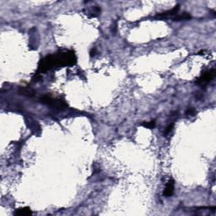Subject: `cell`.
Returning a JSON list of instances; mask_svg holds the SVG:
<instances>
[{
	"label": "cell",
	"mask_w": 216,
	"mask_h": 216,
	"mask_svg": "<svg viewBox=\"0 0 216 216\" xmlns=\"http://www.w3.org/2000/svg\"><path fill=\"white\" fill-rule=\"evenodd\" d=\"M172 128H173V124H171L170 126H168L167 128H166V129H165V134H168L169 133L172 132Z\"/></svg>",
	"instance_id": "30bf717a"
},
{
	"label": "cell",
	"mask_w": 216,
	"mask_h": 216,
	"mask_svg": "<svg viewBox=\"0 0 216 216\" xmlns=\"http://www.w3.org/2000/svg\"><path fill=\"white\" fill-rule=\"evenodd\" d=\"M142 125H143V127H145V128H154V126L156 125V122H155L154 120H153V121L151 122H145L142 123Z\"/></svg>",
	"instance_id": "ba28073f"
},
{
	"label": "cell",
	"mask_w": 216,
	"mask_h": 216,
	"mask_svg": "<svg viewBox=\"0 0 216 216\" xmlns=\"http://www.w3.org/2000/svg\"><path fill=\"white\" fill-rule=\"evenodd\" d=\"M76 62V56L73 51H60L51 54L41 59L39 62L38 72L42 73L57 66H71Z\"/></svg>",
	"instance_id": "6da1fadb"
},
{
	"label": "cell",
	"mask_w": 216,
	"mask_h": 216,
	"mask_svg": "<svg viewBox=\"0 0 216 216\" xmlns=\"http://www.w3.org/2000/svg\"><path fill=\"white\" fill-rule=\"evenodd\" d=\"M15 215H20V216H27V215H31L32 214V212L31 210L30 209V208H22V209H17L15 213Z\"/></svg>",
	"instance_id": "8992f818"
},
{
	"label": "cell",
	"mask_w": 216,
	"mask_h": 216,
	"mask_svg": "<svg viewBox=\"0 0 216 216\" xmlns=\"http://www.w3.org/2000/svg\"><path fill=\"white\" fill-rule=\"evenodd\" d=\"M173 192H174V181L171 180L165 185V190H164V195H165V197H171L173 194Z\"/></svg>",
	"instance_id": "277c9868"
},
{
	"label": "cell",
	"mask_w": 216,
	"mask_h": 216,
	"mask_svg": "<svg viewBox=\"0 0 216 216\" xmlns=\"http://www.w3.org/2000/svg\"><path fill=\"white\" fill-rule=\"evenodd\" d=\"M178 9H179V5H176V6H175L172 9L169 10V11L158 14V15L155 16V18H166V17H168V16H172V15L176 14L177 11H178Z\"/></svg>",
	"instance_id": "5b68a950"
},
{
	"label": "cell",
	"mask_w": 216,
	"mask_h": 216,
	"mask_svg": "<svg viewBox=\"0 0 216 216\" xmlns=\"http://www.w3.org/2000/svg\"><path fill=\"white\" fill-rule=\"evenodd\" d=\"M214 75H215V70H214V69L207 70V71L204 72L198 77V79L196 81V83L199 84V85H201V86H205V85H207L209 83L211 82V80L214 78Z\"/></svg>",
	"instance_id": "7a4b0ae2"
},
{
	"label": "cell",
	"mask_w": 216,
	"mask_h": 216,
	"mask_svg": "<svg viewBox=\"0 0 216 216\" xmlns=\"http://www.w3.org/2000/svg\"><path fill=\"white\" fill-rule=\"evenodd\" d=\"M95 52H96V50H95V48H93L91 51H90V54L91 57H93V56L95 55Z\"/></svg>",
	"instance_id": "8fae6325"
},
{
	"label": "cell",
	"mask_w": 216,
	"mask_h": 216,
	"mask_svg": "<svg viewBox=\"0 0 216 216\" xmlns=\"http://www.w3.org/2000/svg\"><path fill=\"white\" fill-rule=\"evenodd\" d=\"M186 114L187 115H190V116H194L195 114H196V111L194 110L193 108H192V107H190V108H188L187 110V112H186Z\"/></svg>",
	"instance_id": "9c48e42d"
},
{
	"label": "cell",
	"mask_w": 216,
	"mask_h": 216,
	"mask_svg": "<svg viewBox=\"0 0 216 216\" xmlns=\"http://www.w3.org/2000/svg\"><path fill=\"white\" fill-rule=\"evenodd\" d=\"M188 19H191L190 14H188V13H183L182 15H178L175 16V17L173 18V20H174V21H180V20Z\"/></svg>",
	"instance_id": "52a82bcc"
},
{
	"label": "cell",
	"mask_w": 216,
	"mask_h": 216,
	"mask_svg": "<svg viewBox=\"0 0 216 216\" xmlns=\"http://www.w3.org/2000/svg\"><path fill=\"white\" fill-rule=\"evenodd\" d=\"M41 101L42 103H45L47 105L53 106V107L58 108V109H62L64 106H67V104L64 101H62L58 99H53L52 97L49 96V95H44L43 97H41Z\"/></svg>",
	"instance_id": "3957f363"
}]
</instances>
